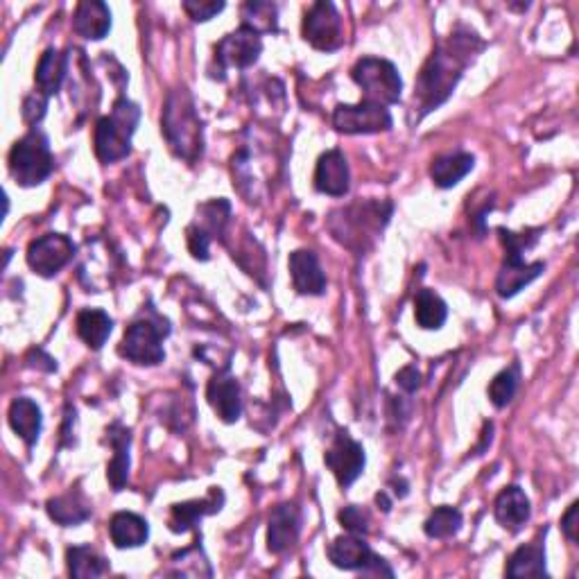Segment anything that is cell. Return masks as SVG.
I'll list each match as a JSON object with an SVG mask.
<instances>
[{
	"label": "cell",
	"mask_w": 579,
	"mask_h": 579,
	"mask_svg": "<svg viewBox=\"0 0 579 579\" xmlns=\"http://www.w3.org/2000/svg\"><path fill=\"white\" fill-rule=\"evenodd\" d=\"M181 7L195 23H206L224 10V3H215V0H184Z\"/></svg>",
	"instance_id": "obj_35"
},
{
	"label": "cell",
	"mask_w": 579,
	"mask_h": 579,
	"mask_svg": "<svg viewBox=\"0 0 579 579\" xmlns=\"http://www.w3.org/2000/svg\"><path fill=\"white\" fill-rule=\"evenodd\" d=\"M543 270H546V265L525 263V258L523 261H505L498 272L496 292L503 299H512L525 288V285H530L534 279H539Z\"/></svg>",
	"instance_id": "obj_22"
},
{
	"label": "cell",
	"mask_w": 579,
	"mask_h": 579,
	"mask_svg": "<svg viewBox=\"0 0 579 579\" xmlns=\"http://www.w3.org/2000/svg\"><path fill=\"white\" fill-rule=\"evenodd\" d=\"M276 5L261 3V0H252V3L243 5V25L256 34L276 32Z\"/></svg>",
	"instance_id": "obj_32"
},
{
	"label": "cell",
	"mask_w": 579,
	"mask_h": 579,
	"mask_svg": "<svg viewBox=\"0 0 579 579\" xmlns=\"http://www.w3.org/2000/svg\"><path fill=\"white\" fill-rule=\"evenodd\" d=\"M46 509H48V516L64 527H73V525L89 521L93 514L91 503L84 498L82 491H77V489L68 491V494L64 496L50 498Z\"/></svg>",
	"instance_id": "obj_23"
},
{
	"label": "cell",
	"mask_w": 579,
	"mask_h": 579,
	"mask_svg": "<svg viewBox=\"0 0 579 579\" xmlns=\"http://www.w3.org/2000/svg\"><path fill=\"white\" fill-rule=\"evenodd\" d=\"M73 30L89 41L105 39L111 30V12L100 0H84L75 7Z\"/></svg>",
	"instance_id": "obj_19"
},
{
	"label": "cell",
	"mask_w": 579,
	"mask_h": 579,
	"mask_svg": "<svg viewBox=\"0 0 579 579\" xmlns=\"http://www.w3.org/2000/svg\"><path fill=\"white\" fill-rule=\"evenodd\" d=\"M68 561V573L77 579H91V577H102L107 573V564L98 552L89 546H75L68 548L66 552Z\"/></svg>",
	"instance_id": "obj_30"
},
{
	"label": "cell",
	"mask_w": 579,
	"mask_h": 579,
	"mask_svg": "<svg viewBox=\"0 0 579 579\" xmlns=\"http://www.w3.org/2000/svg\"><path fill=\"white\" fill-rule=\"evenodd\" d=\"M66 73H68V57L64 53H59L57 48H48L39 59L37 71H34V82H37L39 93L46 95V98L55 95L62 89Z\"/></svg>",
	"instance_id": "obj_27"
},
{
	"label": "cell",
	"mask_w": 579,
	"mask_h": 579,
	"mask_svg": "<svg viewBox=\"0 0 579 579\" xmlns=\"http://www.w3.org/2000/svg\"><path fill=\"white\" fill-rule=\"evenodd\" d=\"M475 168V159L469 152H455L437 157L430 166L432 184L437 188H453Z\"/></svg>",
	"instance_id": "obj_25"
},
{
	"label": "cell",
	"mask_w": 579,
	"mask_h": 579,
	"mask_svg": "<svg viewBox=\"0 0 579 579\" xmlns=\"http://www.w3.org/2000/svg\"><path fill=\"white\" fill-rule=\"evenodd\" d=\"M315 188L331 197H344L351 188L349 163L340 150H328L317 161Z\"/></svg>",
	"instance_id": "obj_12"
},
{
	"label": "cell",
	"mask_w": 579,
	"mask_h": 579,
	"mask_svg": "<svg viewBox=\"0 0 579 579\" xmlns=\"http://www.w3.org/2000/svg\"><path fill=\"white\" fill-rule=\"evenodd\" d=\"M46 107H48V98L43 93H34V95H28L23 102V118H25V123H30V125H37L39 120L46 116Z\"/></svg>",
	"instance_id": "obj_38"
},
{
	"label": "cell",
	"mask_w": 579,
	"mask_h": 579,
	"mask_svg": "<svg viewBox=\"0 0 579 579\" xmlns=\"http://www.w3.org/2000/svg\"><path fill=\"white\" fill-rule=\"evenodd\" d=\"M107 442L114 448V457L107 466V480L114 491H123L129 480V446H132V432L123 423H111L107 428Z\"/></svg>",
	"instance_id": "obj_18"
},
{
	"label": "cell",
	"mask_w": 579,
	"mask_h": 579,
	"mask_svg": "<svg viewBox=\"0 0 579 579\" xmlns=\"http://www.w3.org/2000/svg\"><path fill=\"white\" fill-rule=\"evenodd\" d=\"M75 245L68 236L62 233H46L37 240H32L28 247V265L39 276H55L73 261Z\"/></svg>",
	"instance_id": "obj_9"
},
{
	"label": "cell",
	"mask_w": 579,
	"mask_h": 579,
	"mask_svg": "<svg viewBox=\"0 0 579 579\" xmlns=\"http://www.w3.org/2000/svg\"><path fill=\"white\" fill-rule=\"evenodd\" d=\"M224 494L220 487H213L211 494L202 500H188V503L172 505L170 509V530L172 532H188L202 521L204 516L215 514L222 509Z\"/></svg>",
	"instance_id": "obj_17"
},
{
	"label": "cell",
	"mask_w": 579,
	"mask_h": 579,
	"mask_svg": "<svg viewBox=\"0 0 579 579\" xmlns=\"http://www.w3.org/2000/svg\"><path fill=\"white\" fill-rule=\"evenodd\" d=\"M376 503H378V507L383 505V512H390L392 503H390V500H387V496H385V494H378V496H376Z\"/></svg>",
	"instance_id": "obj_42"
},
{
	"label": "cell",
	"mask_w": 579,
	"mask_h": 579,
	"mask_svg": "<svg viewBox=\"0 0 579 579\" xmlns=\"http://www.w3.org/2000/svg\"><path fill=\"white\" fill-rule=\"evenodd\" d=\"M462 530V514L455 507L442 505L428 516V521L423 523V532L430 539H451L457 532Z\"/></svg>",
	"instance_id": "obj_31"
},
{
	"label": "cell",
	"mask_w": 579,
	"mask_h": 579,
	"mask_svg": "<svg viewBox=\"0 0 579 579\" xmlns=\"http://www.w3.org/2000/svg\"><path fill=\"white\" fill-rule=\"evenodd\" d=\"M507 577H548L546 550L539 541L525 543L507 561Z\"/></svg>",
	"instance_id": "obj_28"
},
{
	"label": "cell",
	"mask_w": 579,
	"mask_h": 579,
	"mask_svg": "<svg viewBox=\"0 0 579 579\" xmlns=\"http://www.w3.org/2000/svg\"><path fill=\"white\" fill-rule=\"evenodd\" d=\"M561 530H564L570 543L579 541V503H573L568 507V512L561 518Z\"/></svg>",
	"instance_id": "obj_39"
},
{
	"label": "cell",
	"mask_w": 579,
	"mask_h": 579,
	"mask_svg": "<svg viewBox=\"0 0 579 579\" xmlns=\"http://www.w3.org/2000/svg\"><path fill=\"white\" fill-rule=\"evenodd\" d=\"M482 48H485V43L471 30H455L451 37L439 43L435 53L423 64L417 77V89H414V102H417L421 118L451 98L466 66L473 62Z\"/></svg>",
	"instance_id": "obj_1"
},
{
	"label": "cell",
	"mask_w": 579,
	"mask_h": 579,
	"mask_svg": "<svg viewBox=\"0 0 579 579\" xmlns=\"http://www.w3.org/2000/svg\"><path fill=\"white\" fill-rule=\"evenodd\" d=\"M170 333L168 324H154L150 319H138V322L129 324L120 342L118 353L129 362L141 367H154L166 360V351H163V337Z\"/></svg>",
	"instance_id": "obj_6"
},
{
	"label": "cell",
	"mask_w": 579,
	"mask_h": 579,
	"mask_svg": "<svg viewBox=\"0 0 579 579\" xmlns=\"http://www.w3.org/2000/svg\"><path fill=\"white\" fill-rule=\"evenodd\" d=\"M7 419H10L12 430L23 439L25 444L28 446L37 444V439L41 435V426H43V417H41V410L37 403L21 396V399H16L10 405V414H7Z\"/></svg>",
	"instance_id": "obj_26"
},
{
	"label": "cell",
	"mask_w": 579,
	"mask_h": 579,
	"mask_svg": "<svg viewBox=\"0 0 579 579\" xmlns=\"http://www.w3.org/2000/svg\"><path fill=\"white\" fill-rule=\"evenodd\" d=\"M206 399L213 412L224 423H236L243 414V399H240V385L238 380L229 374H218L209 380L206 387Z\"/></svg>",
	"instance_id": "obj_14"
},
{
	"label": "cell",
	"mask_w": 579,
	"mask_h": 579,
	"mask_svg": "<svg viewBox=\"0 0 579 579\" xmlns=\"http://www.w3.org/2000/svg\"><path fill=\"white\" fill-rule=\"evenodd\" d=\"M328 559L335 568L342 570H362L367 566V561L371 559V548L362 541L360 534H342L337 537L331 546H328Z\"/></svg>",
	"instance_id": "obj_21"
},
{
	"label": "cell",
	"mask_w": 579,
	"mask_h": 579,
	"mask_svg": "<svg viewBox=\"0 0 579 579\" xmlns=\"http://www.w3.org/2000/svg\"><path fill=\"white\" fill-rule=\"evenodd\" d=\"M351 77L356 82L362 95H365V102L371 105H396L401 100L403 91V80L399 75V68L392 62L380 57H362L356 66L351 68Z\"/></svg>",
	"instance_id": "obj_5"
},
{
	"label": "cell",
	"mask_w": 579,
	"mask_h": 579,
	"mask_svg": "<svg viewBox=\"0 0 579 579\" xmlns=\"http://www.w3.org/2000/svg\"><path fill=\"white\" fill-rule=\"evenodd\" d=\"M446 317L448 306L437 292H432L428 288L417 292V297H414V319H417V324L421 328H426V331H437V328L444 326Z\"/></svg>",
	"instance_id": "obj_29"
},
{
	"label": "cell",
	"mask_w": 579,
	"mask_h": 579,
	"mask_svg": "<svg viewBox=\"0 0 579 579\" xmlns=\"http://www.w3.org/2000/svg\"><path fill=\"white\" fill-rule=\"evenodd\" d=\"M186 240H188V249L190 254H193L197 261H209V245H211V238L206 236L204 231H200L195 227V224H190L188 231H186Z\"/></svg>",
	"instance_id": "obj_37"
},
{
	"label": "cell",
	"mask_w": 579,
	"mask_h": 579,
	"mask_svg": "<svg viewBox=\"0 0 579 579\" xmlns=\"http://www.w3.org/2000/svg\"><path fill=\"white\" fill-rule=\"evenodd\" d=\"M55 170V159L50 152L48 136L32 129L21 141L14 143L10 152V175L19 186L32 188L46 181Z\"/></svg>",
	"instance_id": "obj_4"
},
{
	"label": "cell",
	"mask_w": 579,
	"mask_h": 579,
	"mask_svg": "<svg viewBox=\"0 0 579 579\" xmlns=\"http://www.w3.org/2000/svg\"><path fill=\"white\" fill-rule=\"evenodd\" d=\"M518 380H521V374H518V365L500 371V374L491 380V385H489V401L494 403L496 408H507V405L512 403L514 396H516Z\"/></svg>",
	"instance_id": "obj_33"
},
{
	"label": "cell",
	"mask_w": 579,
	"mask_h": 579,
	"mask_svg": "<svg viewBox=\"0 0 579 579\" xmlns=\"http://www.w3.org/2000/svg\"><path fill=\"white\" fill-rule=\"evenodd\" d=\"M141 109L132 100L118 98L109 116H102L95 125V157L102 163H116L132 152V136L136 132Z\"/></svg>",
	"instance_id": "obj_3"
},
{
	"label": "cell",
	"mask_w": 579,
	"mask_h": 579,
	"mask_svg": "<svg viewBox=\"0 0 579 579\" xmlns=\"http://www.w3.org/2000/svg\"><path fill=\"white\" fill-rule=\"evenodd\" d=\"M77 335L93 351H100L105 347L111 331H114V319H111L105 310L98 308H84L75 319Z\"/></svg>",
	"instance_id": "obj_24"
},
{
	"label": "cell",
	"mask_w": 579,
	"mask_h": 579,
	"mask_svg": "<svg viewBox=\"0 0 579 579\" xmlns=\"http://www.w3.org/2000/svg\"><path fill=\"white\" fill-rule=\"evenodd\" d=\"M324 462L328 469L333 471L337 485L347 489L360 478L362 471H365V448H362V444H358L356 439H351L347 432H340V435L333 439L331 448L326 451Z\"/></svg>",
	"instance_id": "obj_11"
},
{
	"label": "cell",
	"mask_w": 579,
	"mask_h": 579,
	"mask_svg": "<svg viewBox=\"0 0 579 579\" xmlns=\"http://www.w3.org/2000/svg\"><path fill=\"white\" fill-rule=\"evenodd\" d=\"M263 53L261 34L240 25L236 32L224 37L218 46H215V62L220 66V73L229 71V68H249L258 62Z\"/></svg>",
	"instance_id": "obj_10"
},
{
	"label": "cell",
	"mask_w": 579,
	"mask_h": 579,
	"mask_svg": "<svg viewBox=\"0 0 579 579\" xmlns=\"http://www.w3.org/2000/svg\"><path fill=\"white\" fill-rule=\"evenodd\" d=\"M396 385L408 394L417 392L421 387V374L417 371V367H403L399 374H396Z\"/></svg>",
	"instance_id": "obj_40"
},
{
	"label": "cell",
	"mask_w": 579,
	"mask_h": 579,
	"mask_svg": "<svg viewBox=\"0 0 579 579\" xmlns=\"http://www.w3.org/2000/svg\"><path fill=\"white\" fill-rule=\"evenodd\" d=\"M109 537L120 550L141 548L150 539V525L134 512H116L109 521Z\"/></svg>",
	"instance_id": "obj_20"
},
{
	"label": "cell",
	"mask_w": 579,
	"mask_h": 579,
	"mask_svg": "<svg viewBox=\"0 0 579 579\" xmlns=\"http://www.w3.org/2000/svg\"><path fill=\"white\" fill-rule=\"evenodd\" d=\"M500 240H503L505 245V261H523V254L527 249L534 247L537 243V231H525V233H514V231H505L500 229Z\"/></svg>",
	"instance_id": "obj_34"
},
{
	"label": "cell",
	"mask_w": 579,
	"mask_h": 579,
	"mask_svg": "<svg viewBox=\"0 0 579 579\" xmlns=\"http://www.w3.org/2000/svg\"><path fill=\"white\" fill-rule=\"evenodd\" d=\"M301 32H304V39L310 46L322 50V53H335L344 46L342 16L328 0H317L308 7Z\"/></svg>",
	"instance_id": "obj_7"
},
{
	"label": "cell",
	"mask_w": 579,
	"mask_h": 579,
	"mask_svg": "<svg viewBox=\"0 0 579 579\" xmlns=\"http://www.w3.org/2000/svg\"><path fill=\"white\" fill-rule=\"evenodd\" d=\"M494 516L500 523V527H505L507 532H521L523 525L530 521L532 507L530 498L525 496V491L521 487H505L500 491L496 503H494Z\"/></svg>",
	"instance_id": "obj_16"
},
{
	"label": "cell",
	"mask_w": 579,
	"mask_h": 579,
	"mask_svg": "<svg viewBox=\"0 0 579 579\" xmlns=\"http://www.w3.org/2000/svg\"><path fill=\"white\" fill-rule=\"evenodd\" d=\"M290 276L299 295L319 297L326 292V274L319 267L317 256L308 249H297L290 254Z\"/></svg>",
	"instance_id": "obj_15"
},
{
	"label": "cell",
	"mask_w": 579,
	"mask_h": 579,
	"mask_svg": "<svg viewBox=\"0 0 579 579\" xmlns=\"http://www.w3.org/2000/svg\"><path fill=\"white\" fill-rule=\"evenodd\" d=\"M301 516L295 503L276 505L270 514V527H267V548L274 555L290 550L299 539Z\"/></svg>",
	"instance_id": "obj_13"
},
{
	"label": "cell",
	"mask_w": 579,
	"mask_h": 579,
	"mask_svg": "<svg viewBox=\"0 0 579 579\" xmlns=\"http://www.w3.org/2000/svg\"><path fill=\"white\" fill-rule=\"evenodd\" d=\"M337 518H340L344 530L351 532V534H360V537H365V534L369 532V516H367V512H362V509L356 505L344 507Z\"/></svg>",
	"instance_id": "obj_36"
},
{
	"label": "cell",
	"mask_w": 579,
	"mask_h": 579,
	"mask_svg": "<svg viewBox=\"0 0 579 579\" xmlns=\"http://www.w3.org/2000/svg\"><path fill=\"white\" fill-rule=\"evenodd\" d=\"M362 575H371V577H378V575H387V577H394V570L387 566V561L378 555H371V559L367 561V566L360 570Z\"/></svg>",
	"instance_id": "obj_41"
},
{
	"label": "cell",
	"mask_w": 579,
	"mask_h": 579,
	"mask_svg": "<svg viewBox=\"0 0 579 579\" xmlns=\"http://www.w3.org/2000/svg\"><path fill=\"white\" fill-rule=\"evenodd\" d=\"M333 125L342 134H378L392 129V114L387 107L362 100L360 105H337Z\"/></svg>",
	"instance_id": "obj_8"
},
{
	"label": "cell",
	"mask_w": 579,
	"mask_h": 579,
	"mask_svg": "<svg viewBox=\"0 0 579 579\" xmlns=\"http://www.w3.org/2000/svg\"><path fill=\"white\" fill-rule=\"evenodd\" d=\"M161 134L166 136L170 150L184 161L193 163L202 157V120L195 111L193 95H190L184 86L168 95L161 116Z\"/></svg>",
	"instance_id": "obj_2"
}]
</instances>
